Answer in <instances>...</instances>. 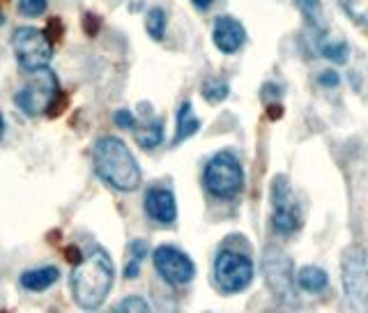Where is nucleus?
<instances>
[{"label":"nucleus","mask_w":368,"mask_h":313,"mask_svg":"<svg viewBox=\"0 0 368 313\" xmlns=\"http://www.w3.org/2000/svg\"><path fill=\"white\" fill-rule=\"evenodd\" d=\"M295 281H297L299 290H304V292H323L329 283V277L325 270L316 268V265H308V268H301L297 272Z\"/></svg>","instance_id":"15"},{"label":"nucleus","mask_w":368,"mask_h":313,"mask_svg":"<svg viewBox=\"0 0 368 313\" xmlns=\"http://www.w3.org/2000/svg\"><path fill=\"white\" fill-rule=\"evenodd\" d=\"M44 35L49 37L51 44H60V42H62V37H65V26H62V21H60V16H51L49 21H46Z\"/></svg>","instance_id":"24"},{"label":"nucleus","mask_w":368,"mask_h":313,"mask_svg":"<svg viewBox=\"0 0 368 313\" xmlns=\"http://www.w3.org/2000/svg\"><path fill=\"white\" fill-rule=\"evenodd\" d=\"M118 313H152V309H150V304L140 295H131L120 302Z\"/></svg>","instance_id":"23"},{"label":"nucleus","mask_w":368,"mask_h":313,"mask_svg":"<svg viewBox=\"0 0 368 313\" xmlns=\"http://www.w3.org/2000/svg\"><path fill=\"white\" fill-rule=\"evenodd\" d=\"M228 92H230L228 83L221 81V79H207V81L203 83V97H205L207 101H210V104H219V101H223L225 97H228Z\"/></svg>","instance_id":"20"},{"label":"nucleus","mask_w":368,"mask_h":313,"mask_svg":"<svg viewBox=\"0 0 368 313\" xmlns=\"http://www.w3.org/2000/svg\"><path fill=\"white\" fill-rule=\"evenodd\" d=\"M272 201H274V216H272V226L281 235L295 233L301 226V212L297 201L292 198V192L286 182V177L274 180V189H272Z\"/></svg>","instance_id":"9"},{"label":"nucleus","mask_w":368,"mask_h":313,"mask_svg":"<svg viewBox=\"0 0 368 313\" xmlns=\"http://www.w3.org/2000/svg\"><path fill=\"white\" fill-rule=\"evenodd\" d=\"M99 28H101V18L97 14L88 12L86 16H83V33H86L88 37H97Z\"/></svg>","instance_id":"28"},{"label":"nucleus","mask_w":368,"mask_h":313,"mask_svg":"<svg viewBox=\"0 0 368 313\" xmlns=\"http://www.w3.org/2000/svg\"><path fill=\"white\" fill-rule=\"evenodd\" d=\"M5 23V18H3V14H0V26H3Z\"/></svg>","instance_id":"33"},{"label":"nucleus","mask_w":368,"mask_h":313,"mask_svg":"<svg viewBox=\"0 0 368 313\" xmlns=\"http://www.w3.org/2000/svg\"><path fill=\"white\" fill-rule=\"evenodd\" d=\"M145 214L157 224H173L177 219V203H175V194L171 189L164 187H152L145 192Z\"/></svg>","instance_id":"11"},{"label":"nucleus","mask_w":368,"mask_h":313,"mask_svg":"<svg viewBox=\"0 0 368 313\" xmlns=\"http://www.w3.org/2000/svg\"><path fill=\"white\" fill-rule=\"evenodd\" d=\"M166 12L162 7H152L147 12V18H145V31L147 35L152 37V40L157 42H162L164 40V35H166Z\"/></svg>","instance_id":"18"},{"label":"nucleus","mask_w":368,"mask_h":313,"mask_svg":"<svg viewBox=\"0 0 368 313\" xmlns=\"http://www.w3.org/2000/svg\"><path fill=\"white\" fill-rule=\"evenodd\" d=\"M198 129H201V120L194 116L191 101H182V106L177 109V129H175L173 145H180L182 141L191 138L194 134H198Z\"/></svg>","instance_id":"14"},{"label":"nucleus","mask_w":368,"mask_h":313,"mask_svg":"<svg viewBox=\"0 0 368 313\" xmlns=\"http://www.w3.org/2000/svg\"><path fill=\"white\" fill-rule=\"evenodd\" d=\"M134 131H136V143L143 150H155L164 141V122L159 118L147 120L143 127H136Z\"/></svg>","instance_id":"16"},{"label":"nucleus","mask_w":368,"mask_h":313,"mask_svg":"<svg viewBox=\"0 0 368 313\" xmlns=\"http://www.w3.org/2000/svg\"><path fill=\"white\" fill-rule=\"evenodd\" d=\"M297 5L301 9V14L308 21V26L318 28L320 33L325 31V21H323V9H320V0H297Z\"/></svg>","instance_id":"19"},{"label":"nucleus","mask_w":368,"mask_h":313,"mask_svg":"<svg viewBox=\"0 0 368 313\" xmlns=\"http://www.w3.org/2000/svg\"><path fill=\"white\" fill-rule=\"evenodd\" d=\"M60 279V270L53 268V265H46V268L28 270L21 274V286L30 292H42L46 288H51L55 281Z\"/></svg>","instance_id":"13"},{"label":"nucleus","mask_w":368,"mask_h":313,"mask_svg":"<svg viewBox=\"0 0 368 313\" xmlns=\"http://www.w3.org/2000/svg\"><path fill=\"white\" fill-rule=\"evenodd\" d=\"M325 58L334 60V62H347V53H350V46L345 42H325L320 46Z\"/></svg>","instance_id":"22"},{"label":"nucleus","mask_w":368,"mask_h":313,"mask_svg":"<svg viewBox=\"0 0 368 313\" xmlns=\"http://www.w3.org/2000/svg\"><path fill=\"white\" fill-rule=\"evenodd\" d=\"M341 281L352 313H368V256L362 246H347L341 258Z\"/></svg>","instance_id":"3"},{"label":"nucleus","mask_w":368,"mask_h":313,"mask_svg":"<svg viewBox=\"0 0 368 313\" xmlns=\"http://www.w3.org/2000/svg\"><path fill=\"white\" fill-rule=\"evenodd\" d=\"M49 7V0H18V9L26 16H42Z\"/></svg>","instance_id":"25"},{"label":"nucleus","mask_w":368,"mask_h":313,"mask_svg":"<svg viewBox=\"0 0 368 313\" xmlns=\"http://www.w3.org/2000/svg\"><path fill=\"white\" fill-rule=\"evenodd\" d=\"M12 51L18 65L30 74L49 67L53 58V44L49 42V37L44 35V31L33 26L16 28L12 35Z\"/></svg>","instance_id":"6"},{"label":"nucleus","mask_w":368,"mask_h":313,"mask_svg":"<svg viewBox=\"0 0 368 313\" xmlns=\"http://www.w3.org/2000/svg\"><path fill=\"white\" fill-rule=\"evenodd\" d=\"M67 106H69V94L60 90L58 97H55L53 104L49 106V111H46V116H49V118H58V116H62L65 111H67Z\"/></svg>","instance_id":"26"},{"label":"nucleus","mask_w":368,"mask_h":313,"mask_svg":"<svg viewBox=\"0 0 368 313\" xmlns=\"http://www.w3.org/2000/svg\"><path fill=\"white\" fill-rule=\"evenodd\" d=\"M152 260H155V270L159 272L166 283L171 286H186L189 281L196 277V265L189 256L175 246H168L162 244L157 246L155 253H152Z\"/></svg>","instance_id":"8"},{"label":"nucleus","mask_w":368,"mask_h":313,"mask_svg":"<svg viewBox=\"0 0 368 313\" xmlns=\"http://www.w3.org/2000/svg\"><path fill=\"white\" fill-rule=\"evenodd\" d=\"M203 182L216 198H235L244 187V170L233 153H216L205 166Z\"/></svg>","instance_id":"4"},{"label":"nucleus","mask_w":368,"mask_h":313,"mask_svg":"<svg viewBox=\"0 0 368 313\" xmlns=\"http://www.w3.org/2000/svg\"><path fill=\"white\" fill-rule=\"evenodd\" d=\"M214 279L223 292H240L251 286L253 263L249 256L235 249H221L214 258Z\"/></svg>","instance_id":"7"},{"label":"nucleus","mask_w":368,"mask_h":313,"mask_svg":"<svg viewBox=\"0 0 368 313\" xmlns=\"http://www.w3.org/2000/svg\"><path fill=\"white\" fill-rule=\"evenodd\" d=\"M92 164L97 173L108 187L118 192H136L140 187V166L131 155L127 143L118 136H101L92 148Z\"/></svg>","instance_id":"2"},{"label":"nucleus","mask_w":368,"mask_h":313,"mask_svg":"<svg viewBox=\"0 0 368 313\" xmlns=\"http://www.w3.org/2000/svg\"><path fill=\"white\" fill-rule=\"evenodd\" d=\"M5 136V118H3V113H0V141H3Z\"/></svg>","instance_id":"32"},{"label":"nucleus","mask_w":368,"mask_h":313,"mask_svg":"<svg viewBox=\"0 0 368 313\" xmlns=\"http://www.w3.org/2000/svg\"><path fill=\"white\" fill-rule=\"evenodd\" d=\"M341 5L352 21L368 26V0H341Z\"/></svg>","instance_id":"21"},{"label":"nucleus","mask_w":368,"mask_h":313,"mask_svg":"<svg viewBox=\"0 0 368 313\" xmlns=\"http://www.w3.org/2000/svg\"><path fill=\"white\" fill-rule=\"evenodd\" d=\"M191 3H194L198 9H207V7H210V5L214 3V0H191Z\"/></svg>","instance_id":"31"},{"label":"nucleus","mask_w":368,"mask_h":313,"mask_svg":"<svg viewBox=\"0 0 368 313\" xmlns=\"http://www.w3.org/2000/svg\"><path fill=\"white\" fill-rule=\"evenodd\" d=\"M62 253H65V258H67V263H72V265H81V263H83V258H86V256H83V251L79 249L77 244L65 246Z\"/></svg>","instance_id":"29"},{"label":"nucleus","mask_w":368,"mask_h":313,"mask_svg":"<svg viewBox=\"0 0 368 313\" xmlns=\"http://www.w3.org/2000/svg\"><path fill=\"white\" fill-rule=\"evenodd\" d=\"M113 122H116V125H118L120 129H131V131H134V129L138 127L136 118L131 116V111H127V109L116 111V116H113Z\"/></svg>","instance_id":"27"},{"label":"nucleus","mask_w":368,"mask_h":313,"mask_svg":"<svg viewBox=\"0 0 368 313\" xmlns=\"http://www.w3.org/2000/svg\"><path fill=\"white\" fill-rule=\"evenodd\" d=\"M212 40L214 46L221 53H235L240 51L244 42H247V31L244 26L233 16H219L214 21V31H212Z\"/></svg>","instance_id":"12"},{"label":"nucleus","mask_w":368,"mask_h":313,"mask_svg":"<svg viewBox=\"0 0 368 313\" xmlns=\"http://www.w3.org/2000/svg\"><path fill=\"white\" fill-rule=\"evenodd\" d=\"M0 313H7V311H0Z\"/></svg>","instance_id":"34"},{"label":"nucleus","mask_w":368,"mask_h":313,"mask_svg":"<svg viewBox=\"0 0 368 313\" xmlns=\"http://www.w3.org/2000/svg\"><path fill=\"white\" fill-rule=\"evenodd\" d=\"M147 256V242L145 240H134L129 246V263L125 268V277L127 279H136L140 272V263Z\"/></svg>","instance_id":"17"},{"label":"nucleus","mask_w":368,"mask_h":313,"mask_svg":"<svg viewBox=\"0 0 368 313\" xmlns=\"http://www.w3.org/2000/svg\"><path fill=\"white\" fill-rule=\"evenodd\" d=\"M292 263L283 256L279 249H267L265 256V277L267 286L274 290V295L279 300H292L295 295V288H292Z\"/></svg>","instance_id":"10"},{"label":"nucleus","mask_w":368,"mask_h":313,"mask_svg":"<svg viewBox=\"0 0 368 313\" xmlns=\"http://www.w3.org/2000/svg\"><path fill=\"white\" fill-rule=\"evenodd\" d=\"M320 85H327V88H336L338 83H341V77H338L336 72H332V70H327V72H323L320 74Z\"/></svg>","instance_id":"30"},{"label":"nucleus","mask_w":368,"mask_h":313,"mask_svg":"<svg viewBox=\"0 0 368 313\" xmlns=\"http://www.w3.org/2000/svg\"><path fill=\"white\" fill-rule=\"evenodd\" d=\"M113 281H116V268L111 256L101 246H90L88 256L72 274L74 302L86 311L99 309L108 297Z\"/></svg>","instance_id":"1"},{"label":"nucleus","mask_w":368,"mask_h":313,"mask_svg":"<svg viewBox=\"0 0 368 313\" xmlns=\"http://www.w3.org/2000/svg\"><path fill=\"white\" fill-rule=\"evenodd\" d=\"M58 92H60L58 77L49 67H44L40 72H33V79L14 94V104L28 118H37L49 111L53 99L58 97Z\"/></svg>","instance_id":"5"}]
</instances>
